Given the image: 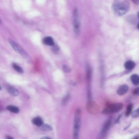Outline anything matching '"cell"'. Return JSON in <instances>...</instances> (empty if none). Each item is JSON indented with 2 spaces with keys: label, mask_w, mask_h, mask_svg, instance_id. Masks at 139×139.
Wrapping results in <instances>:
<instances>
[{
  "label": "cell",
  "mask_w": 139,
  "mask_h": 139,
  "mask_svg": "<svg viewBox=\"0 0 139 139\" xmlns=\"http://www.w3.org/2000/svg\"><path fill=\"white\" fill-rule=\"evenodd\" d=\"M40 139H52L48 136H44L41 138Z\"/></svg>",
  "instance_id": "83f0119b"
},
{
  "label": "cell",
  "mask_w": 139,
  "mask_h": 139,
  "mask_svg": "<svg viewBox=\"0 0 139 139\" xmlns=\"http://www.w3.org/2000/svg\"><path fill=\"white\" fill-rule=\"evenodd\" d=\"M70 95L69 94L65 96L63 99L62 102V105H65L67 104L70 100Z\"/></svg>",
  "instance_id": "ffe728a7"
},
{
  "label": "cell",
  "mask_w": 139,
  "mask_h": 139,
  "mask_svg": "<svg viewBox=\"0 0 139 139\" xmlns=\"http://www.w3.org/2000/svg\"><path fill=\"white\" fill-rule=\"evenodd\" d=\"M133 93L135 95H139V87H137L134 89L133 91Z\"/></svg>",
  "instance_id": "603a6c76"
},
{
  "label": "cell",
  "mask_w": 139,
  "mask_h": 139,
  "mask_svg": "<svg viewBox=\"0 0 139 139\" xmlns=\"http://www.w3.org/2000/svg\"><path fill=\"white\" fill-rule=\"evenodd\" d=\"M87 110L92 115H97L99 112V108L95 103L89 101L87 103L86 106Z\"/></svg>",
  "instance_id": "8992f818"
},
{
  "label": "cell",
  "mask_w": 139,
  "mask_h": 139,
  "mask_svg": "<svg viewBox=\"0 0 139 139\" xmlns=\"http://www.w3.org/2000/svg\"><path fill=\"white\" fill-rule=\"evenodd\" d=\"M132 117L136 118L139 117V107L133 112L132 113Z\"/></svg>",
  "instance_id": "44dd1931"
},
{
  "label": "cell",
  "mask_w": 139,
  "mask_h": 139,
  "mask_svg": "<svg viewBox=\"0 0 139 139\" xmlns=\"http://www.w3.org/2000/svg\"><path fill=\"white\" fill-rule=\"evenodd\" d=\"M73 16L74 30L76 34H77L79 32L80 24L78 19V11L77 8H75L74 10Z\"/></svg>",
  "instance_id": "52a82bcc"
},
{
  "label": "cell",
  "mask_w": 139,
  "mask_h": 139,
  "mask_svg": "<svg viewBox=\"0 0 139 139\" xmlns=\"http://www.w3.org/2000/svg\"><path fill=\"white\" fill-rule=\"evenodd\" d=\"M71 84L73 86H75L76 85V84L74 82H71Z\"/></svg>",
  "instance_id": "f546056e"
},
{
  "label": "cell",
  "mask_w": 139,
  "mask_h": 139,
  "mask_svg": "<svg viewBox=\"0 0 139 139\" xmlns=\"http://www.w3.org/2000/svg\"><path fill=\"white\" fill-rule=\"evenodd\" d=\"M133 107V105L132 103L129 104L127 107L126 110L125 112V116H129L131 113Z\"/></svg>",
  "instance_id": "e0dca14e"
},
{
  "label": "cell",
  "mask_w": 139,
  "mask_h": 139,
  "mask_svg": "<svg viewBox=\"0 0 139 139\" xmlns=\"http://www.w3.org/2000/svg\"><path fill=\"white\" fill-rule=\"evenodd\" d=\"M8 93L13 96H17L19 94V92L17 90L12 86H8L7 88Z\"/></svg>",
  "instance_id": "4fadbf2b"
},
{
  "label": "cell",
  "mask_w": 139,
  "mask_h": 139,
  "mask_svg": "<svg viewBox=\"0 0 139 139\" xmlns=\"http://www.w3.org/2000/svg\"><path fill=\"white\" fill-rule=\"evenodd\" d=\"M136 66L135 62L132 60H129L125 62L124 68L128 70H133Z\"/></svg>",
  "instance_id": "7c38bea8"
},
{
  "label": "cell",
  "mask_w": 139,
  "mask_h": 139,
  "mask_svg": "<svg viewBox=\"0 0 139 139\" xmlns=\"http://www.w3.org/2000/svg\"><path fill=\"white\" fill-rule=\"evenodd\" d=\"M131 124H130L128 125H127V126L125 127L124 128V131H125L126 130L128 129H129L130 127L131 126Z\"/></svg>",
  "instance_id": "484cf974"
},
{
  "label": "cell",
  "mask_w": 139,
  "mask_h": 139,
  "mask_svg": "<svg viewBox=\"0 0 139 139\" xmlns=\"http://www.w3.org/2000/svg\"><path fill=\"white\" fill-rule=\"evenodd\" d=\"M137 16L139 19V11L138 13Z\"/></svg>",
  "instance_id": "4dcf8cb0"
},
{
  "label": "cell",
  "mask_w": 139,
  "mask_h": 139,
  "mask_svg": "<svg viewBox=\"0 0 139 139\" xmlns=\"http://www.w3.org/2000/svg\"><path fill=\"white\" fill-rule=\"evenodd\" d=\"M132 1L133 2V3L134 4H136V5H139V0H132Z\"/></svg>",
  "instance_id": "d4e9b609"
},
{
  "label": "cell",
  "mask_w": 139,
  "mask_h": 139,
  "mask_svg": "<svg viewBox=\"0 0 139 139\" xmlns=\"http://www.w3.org/2000/svg\"><path fill=\"white\" fill-rule=\"evenodd\" d=\"M123 105L121 103H116L110 105L104 109L102 113L104 115L116 113L122 110Z\"/></svg>",
  "instance_id": "3957f363"
},
{
  "label": "cell",
  "mask_w": 139,
  "mask_h": 139,
  "mask_svg": "<svg viewBox=\"0 0 139 139\" xmlns=\"http://www.w3.org/2000/svg\"><path fill=\"white\" fill-rule=\"evenodd\" d=\"M133 139H139V135L136 136L133 138Z\"/></svg>",
  "instance_id": "f1b7e54d"
},
{
  "label": "cell",
  "mask_w": 139,
  "mask_h": 139,
  "mask_svg": "<svg viewBox=\"0 0 139 139\" xmlns=\"http://www.w3.org/2000/svg\"><path fill=\"white\" fill-rule=\"evenodd\" d=\"M129 89V87L127 85H122L118 87L116 92L118 95H123L127 93Z\"/></svg>",
  "instance_id": "ba28073f"
},
{
  "label": "cell",
  "mask_w": 139,
  "mask_h": 139,
  "mask_svg": "<svg viewBox=\"0 0 139 139\" xmlns=\"http://www.w3.org/2000/svg\"><path fill=\"white\" fill-rule=\"evenodd\" d=\"M43 43L46 45L52 46H54L55 42L53 38L50 36L45 37L42 41Z\"/></svg>",
  "instance_id": "8fae6325"
},
{
  "label": "cell",
  "mask_w": 139,
  "mask_h": 139,
  "mask_svg": "<svg viewBox=\"0 0 139 139\" xmlns=\"http://www.w3.org/2000/svg\"><path fill=\"white\" fill-rule=\"evenodd\" d=\"M8 110L12 113L18 114L20 110L17 107L14 105H9L6 107Z\"/></svg>",
  "instance_id": "9a60e30c"
},
{
  "label": "cell",
  "mask_w": 139,
  "mask_h": 139,
  "mask_svg": "<svg viewBox=\"0 0 139 139\" xmlns=\"http://www.w3.org/2000/svg\"><path fill=\"white\" fill-rule=\"evenodd\" d=\"M12 66L13 69L17 72L22 74L23 73L24 71L23 69L16 63H13Z\"/></svg>",
  "instance_id": "d6986e66"
},
{
  "label": "cell",
  "mask_w": 139,
  "mask_h": 139,
  "mask_svg": "<svg viewBox=\"0 0 139 139\" xmlns=\"http://www.w3.org/2000/svg\"><path fill=\"white\" fill-rule=\"evenodd\" d=\"M130 8L129 1L125 0L114 1L112 5V9L114 14L120 16L126 14Z\"/></svg>",
  "instance_id": "6da1fadb"
},
{
  "label": "cell",
  "mask_w": 139,
  "mask_h": 139,
  "mask_svg": "<svg viewBox=\"0 0 139 139\" xmlns=\"http://www.w3.org/2000/svg\"><path fill=\"white\" fill-rule=\"evenodd\" d=\"M81 112L80 108L76 110L74 119L73 138V139H79V134L81 121Z\"/></svg>",
  "instance_id": "7a4b0ae2"
},
{
  "label": "cell",
  "mask_w": 139,
  "mask_h": 139,
  "mask_svg": "<svg viewBox=\"0 0 139 139\" xmlns=\"http://www.w3.org/2000/svg\"><path fill=\"white\" fill-rule=\"evenodd\" d=\"M131 80L133 84L135 85H139V75L137 74H133L131 77Z\"/></svg>",
  "instance_id": "5bb4252c"
},
{
  "label": "cell",
  "mask_w": 139,
  "mask_h": 139,
  "mask_svg": "<svg viewBox=\"0 0 139 139\" xmlns=\"http://www.w3.org/2000/svg\"><path fill=\"white\" fill-rule=\"evenodd\" d=\"M6 139H15L14 138L10 136L7 135L6 137Z\"/></svg>",
  "instance_id": "4316f807"
},
{
  "label": "cell",
  "mask_w": 139,
  "mask_h": 139,
  "mask_svg": "<svg viewBox=\"0 0 139 139\" xmlns=\"http://www.w3.org/2000/svg\"><path fill=\"white\" fill-rule=\"evenodd\" d=\"M8 41L11 46L17 53L21 55L22 57L26 59L29 61L30 60V57L27 53L16 42L12 39H8Z\"/></svg>",
  "instance_id": "277c9868"
},
{
  "label": "cell",
  "mask_w": 139,
  "mask_h": 139,
  "mask_svg": "<svg viewBox=\"0 0 139 139\" xmlns=\"http://www.w3.org/2000/svg\"><path fill=\"white\" fill-rule=\"evenodd\" d=\"M42 130L44 131H52L53 128L52 126L48 124H44L41 127Z\"/></svg>",
  "instance_id": "2e32d148"
},
{
  "label": "cell",
  "mask_w": 139,
  "mask_h": 139,
  "mask_svg": "<svg viewBox=\"0 0 139 139\" xmlns=\"http://www.w3.org/2000/svg\"><path fill=\"white\" fill-rule=\"evenodd\" d=\"M101 73L100 86L102 87L104 85V68L103 65H101L100 68Z\"/></svg>",
  "instance_id": "ac0fdd59"
},
{
  "label": "cell",
  "mask_w": 139,
  "mask_h": 139,
  "mask_svg": "<svg viewBox=\"0 0 139 139\" xmlns=\"http://www.w3.org/2000/svg\"><path fill=\"white\" fill-rule=\"evenodd\" d=\"M137 28L139 30V23H138L137 26Z\"/></svg>",
  "instance_id": "1f68e13d"
},
{
  "label": "cell",
  "mask_w": 139,
  "mask_h": 139,
  "mask_svg": "<svg viewBox=\"0 0 139 139\" xmlns=\"http://www.w3.org/2000/svg\"><path fill=\"white\" fill-rule=\"evenodd\" d=\"M31 122L33 125L38 127H41L44 124L43 119L39 116H37L33 118Z\"/></svg>",
  "instance_id": "30bf717a"
},
{
  "label": "cell",
  "mask_w": 139,
  "mask_h": 139,
  "mask_svg": "<svg viewBox=\"0 0 139 139\" xmlns=\"http://www.w3.org/2000/svg\"><path fill=\"white\" fill-rule=\"evenodd\" d=\"M112 123V118H109L105 122L97 139H104L110 128Z\"/></svg>",
  "instance_id": "5b68a950"
},
{
  "label": "cell",
  "mask_w": 139,
  "mask_h": 139,
  "mask_svg": "<svg viewBox=\"0 0 139 139\" xmlns=\"http://www.w3.org/2000/svg\"><path fill=\"white\" fill-rule=\"evenodd\" d=\"M92 70L91 67L89 64H87L86 69V79L87 85H91L92 80Z\"/></svg>",
  "instance_id": "9c48e42d"
},
{
  "label": "cell",
  "mask_w": 139,
  "mask_h": 139,
  "mask_svg": "<svg viewBox=\"0 0 139 139\" xmlns=\"http://www.w3.org/2000/svg\"><path fill=\"white\" fill-rule=\"evenodd\" d=\"M122 114H120V115H119L117 118L115 120V121H114V124H117V123H119L120 118L122 117Z\"/></svg>",
  "instance_id": "cb8c5ba5"
},
{
  "label": "cell",
  "mask_w": 139,
  "mask_h": 139,
  "mask_svg": "<svg viewBox=\"0 0 139 139\" xmlns=\"http://www.w3.org/2000/svg\"><path fill=\"white\" fill-rule=\"evenodd\" d=\"M62 69L64 72L66 73H70L71 71L70 68L65 65H64L62 66Z\"/></svg>",
  "instance_id": "7402d4cb"
}]
</instances>
